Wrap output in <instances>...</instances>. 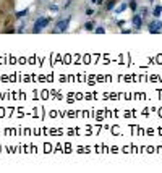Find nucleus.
<instances>
[{
  "label": "nucleus",
  "mask_w": 162,
  "mask_h": 173,
  "mask_svg": "<svg viewBox=\"0 0 162 173\" xmlns=\"http://www.w3.org/2000/svg\"><path fill=\"white\" fill-rule=\"evenodd\" d=\"M50 23V18H47V16H41L37 21L34 23V29H32V32H39V31H42L44 28H46L47 24Z\"/></svg>",
  "instance_id": "1"
},
{
  "label": "nucleus",
  "mask_w": 162,
  "mask_h": 173,
  "mask_svg": "<svg viewBox=\"0 0 162 173\" xmlns=\"http://www.w3.org/2000/svg\"><path fill=\"white\" fill-rule=\"evenodd\" d=\"M70 20L71 16H67L65 20H60L58 23L55 24V29H54V32H65L68 28V24H70Z\"/></svg>",
  "instance_id": "2"
},
{
  "label": "nucleus",
  "mask_w": 162,
  "mask_h": 173,
  "mask_svg": "<svg viewBox=\"0 0 162 173\" xmlns=\"http://www.w3.org/2000/svg\"><path fill=\"white\" fill-rule=\"evenodd\" d=\"M162 31V23L161 21H152L151 24H149V32L151 34H157V32Z\"/></svg>",
  "instance_id": "3"
},
{
  "label": "nucleus",
  "mask_w": 162,
  "mask_h": 173,
  "mask_svg": "<svg viewBox=\"0 0 162 173\" xmlns=\"http://www.w3.org/2000/svg\"><path fill=\"white\" fill-rule=\"evenodd\" d=\"M131 23H133V26H135V28H138V29H139L141 26H143V16H141V15H135V16H133V20H131Z\"/></svg>",
  "instance_id": "4"
},
{
  "label": "nucleus",
  "mask_w": 162,
  "mask_h": 173,
  "mask_svg": "<svg viewBox=\"0 0 162 173\" xmlns=\"http://www.w3.org/2000/svg\"><path fill=\"white\" fill-rule=\"evenodd\" d=\"M162 13V7L161 5H157V7H154V10H152V15H154V18H159Z\"/></svg>",
  "instance_id": "5"
},
{
  "label": "nucleus",
  "mask_w": 162,
  "mask_h": 173,
  "mask_svg": "<svg viewBox=\"0 0 162 173\" xmlns=\"http://www.w3.org/2000/svg\"><path fill=\"white\" fill-rule=\"evenodd\" d=\"M85 29H86V31H92V29H94V21H89V23H86V24H85Z\"/></svg>",
  "instance_id": "6"
},
{
  "label": "nucleus",
  "mask_w": 162,
  "mask_h": 173,
  "mask_svg": "<svg viewBox=\"0 0 162 173\" xmlns=\"http://www.w3.org/2000/svg\"><path fill=\"white\" fill-rule=\"evenodd\" d=\"M115 4H117V0H109V2H107V10H112V8L115 7Z\"/></svg>",
  "instance_id": "7"
},
{
  "label": "nucleus",
  "mask_w": 162,
  "mask_h": 173,
  "mask_svg": "<svg viewBox=\"0 0 162 173\" xmlns=\"http://www.w3.org/2000/svg\"><path fill=\"white\" fill-rule=\"evenodd\" d=\"M125 8H127V4H122V5H120V7H118V8H117V10H115V13H117V15H120V13H122V11L125 10Z\"/></svg>",
  "instance_id": "8"
},
{
  "label": "nucleus",
  "mask_w": 162,
  "mask_h": 173,
  "mask_svg": "<svg viewBox=\"0 0 162 173\" xmlns=\"http://www.w3.org/2000/svg\"><path fill=\"white\" fill-rule=\"evenodd\" d=\"M26 15H28V8H26V10H23V11H18L16 18H23V16H26Z\"/></svg>",
  "instance_id": "9"
},
{
  "label": "nucleus",
  "mask_w": 162,
  "mask_h": 173,
  "mask_svg": "<svg viewBox=\"0 0 162 173\" xmlns=\"http://www.w3.org/2000/svg\"><path fill=\"white\" fill-rule=\"evenodd\" d=\"M130 8H131V10H136V8H138V5H136L135 0H131V2H130Z\"/></svg>",
  "instance_id": "10"
},
{
  "label": "nucleus",
  "mask_w": 162,
  "mask_h": 173,
  "mask_svg": "<svg viewBox=\"0 0 162 173\" xmlns=\"http://www.w3.org/2000/svg\"><path fill=\"white\" fill-rule=\"evenodd\" d=\"M139 15H141V16H143V18H144V16H146V15H148V8H141Z\"/></svg>",
  "instance_id": "11"
},
{
  "label": "nucleus",
  "mask_w": 162,
  "mask_h": 173,
  "mask_svg": "<svg viewBox=\"0 0 162 173\" xmlns=\"http://www.w3.org/2000/svg\"><path fill=\"white\" fill-rule=\"evenodd\" d=\"M104 32H106V29H104L102 26H101V28H97V29H96V34H104Z\"/></svg>",
  "instance_id": "12"
},
{
  "label": "nucleus",
  "mask_w": 162,
  "mask_h": 173,
  "mask_svg": "<svg viewBox=\"0 0 162 173\" xmlns=\"http://www.w3.org/2000/svg\"><path fill=\"white\" fill-rule=\"evenodd\" d=\"M86 15H88V16H91V15H94V11H92L91 8H88V10H86Z\"/></svg>",
  "instance_id": "13"
},
{
  "label": "nucleus",
  "mask_w": 162,
  "mask_h": 173,
  "mask_svg": "<svg viewBox=\"0 0 162 173\" xmlns=\"http://www.w3.org/2000/svg\"><path fill=\"white\" fill-rule=\"evenodd\" d=\"M50 10H52V11H57V10H58V7H57V5H50Z\"/></svg>",
  "instance_id": "14"
},
{
  "label": "nucleus",
  "mask_w": 162,
  "mask_h": 173,
  "mask_svg": "<svg viewBox=\"0 0 162 173\" xmlns=\"http://www.w3.org/2000/svg\"><path fill=\"white\" fill-rule=\"evenodd\" d=\"M91 2H97V0H91Z\"/></svg>",
  "instance_id": "15"
},
{
  "label": "nucleus",
  "mask_w": 162,
  "mask_h": 173,
  "mask_svg": "<svg viewBox=\"0 0 162 173\" xmlns=\"http://www.w3.org/2000/svg\"><path fill=\"white\" fill-rule=\"evenodd\" d=\"M151 2H152V0H151Z\"/></svg>",
  "instance_id": "16"
}]
</instances>
